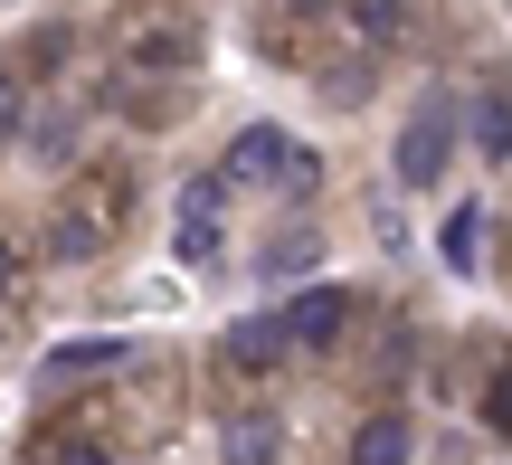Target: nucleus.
<instances>
[{
  "label": "nucleus",
  "instance_id": "nucleus-6",
  "mask_svg": "<svg viewBox=\"0 0 512 465\" xmlns=\"http://www.w3.org/2000/svg\"><path fill=\"white\" fill-rule=\"evenodd\" d=\"M285 314H275V323H228V342H219V361H228V371H266V361L275 352H285Z\"/></svg>",
  "mask_w": 512,
  "mask_h": 465
},
{
  "label": "nucleus",
  "instance_id": "nucleus-1",
  "mask_svg": "<svg viewBox=\"0 0 512 465\" xmlns=\"http://www.w3.org/2000/svg\"><path fill=\"white\" fill-rule=\"evenodd\" d=\"M228 190H313V152L285 143L275 124H247L228 143Z\"/></svg>",
  "mask_w": 512,
  "mask_h": 465
},
{
  "label": "nucleus",
  "instance_id": "nucleus-15",
  "mask_svg": "<svg viewBox=\"0 0 512 465\" xmlns=\"http://www.w3.org/2000/svg\"><path fill=\"white\" fill-rule=\"evenodd\" d=\"M10 276H19V257H10V247H0V285H10Z\"/></svg>",
  "mask_w": 512,
  "mask_h": 465
},
{
  "label": "nucleus",
  "instance_id": "nucleus-16",
  "mask_svg": "<svg viewBox=\"0 0 512 465\" xmlns=\"http://www.w3.org/2000/svg\"><path fill=\"white\" fill-rule=\"evenodd\" d=\"M67 465H105V456H67Z\"/></svg>",
  "mask_w": 512,
  "mask_h": 465
},
{
  "label": "nucleus",
  "instance_id": "nucleus-9",
  "mask_svg": "<svg viewBox=\"0 0 512 465\" xmlns=\"http://www.w3.org/2000/svg\"><path fill=\"white\" fill-rule=\"evenodd\" d=\"M351 465H408V418H370L351 437Z\"/></svg>",
  "mask_w": 512,
  "mask_h": 465
},
{
  "label": "nucleus",
  "instance_id": "nucleus-8",
  "mask_svg": "<svg viewBox=\"0 0 512 465\" xmlns=\"http://www.w3.org/2000/svg\"><path fill=\"white\" fill-rule=\"evenodd\" d=\"M475 152H484V162H512V95L503 86L475 95Z\"/></svg>",
  "mask_w": 512,
  "mask_h": 465
},
{
  "label": "nucleus",
  "instance_id": "nucleus-4",
  "mask_svg": "<svg viewBox=\"0 0 512 465\" xmlns=\"http://www.w3.org/2000/svg\"><path fill=\"white\" fill-rule=\"evenodd\" d=\"M275 447H285V418H275V409H247V418H228L219 465H275Z\"/></svg>",
  "mask_w": 512,
  "mask_h": 465
},
{
  "label": "nucleus",
  "instance_id": "nucleus-5",
  "mask_svg": "<svg viewBox=\"0 0 512 465\" xmlns=\"http://www.w3.org/2000/svg\"><path fill=\"white\" fill-rule=\"evenodd\" d=\"M285 333L323 352V342L342 333V285H313V295H294V304H285Z\"/></svg>",
  "mask_w": 512,
  "mask_h": 465
},
{
  "label": "nucleus",
  "instance_id": "nucleus-2",
  "mask_svg": "<svg viewBox=\"0 0 512 465\" xmlns=\"http://www.w3.org/2000/svg\"><path fill=\"white\" fill-rule=\"evenodd\" d=\"M446 152H456V95L437 86L418 114H408V133H399V181H408V190L446 181Z\"/></svg>",
  "mask_w": 512,
  "mask_h": 465
},
{
  "label": "nucleus",
  "instance_id": "nucleus-13",
  "mask_svg": "<svg viewBox=\"0 0 512 465\" xmlns=\"http://www.w3.org/2000/svg\"><path fill=\"white\" fill-rule=\"evenodd\" d=\"M19 133H29V95L0 76V143H19Z\"/></svg>",
  "mask_w": 512,
  "mask_h": 465
},
{
  "label": "nucleus",
  "instance_id": "nucleus-3",
  "mask_svg": "<svg viewBox=\"0 0 512 465\" xmlns=\"http://www.w3.org/2000/svg\"><path fill=\"white\" fill-rule=\"evenodd\" d=\"M219 209H228V171H200V181L181 190V257L190 266L219 257Z\"/></svg>",
  "mask_w": 512,
  "mask_h": 465
},
{
  "label": "nucleus",
  "instance_id": "nucleus-14",
  "mask_svg": "<svg viewBox=\"0 0 512 465\" xmlns=\"http://www.w3.org/2000/svg\"><path fill=\"white\" fill-rule=\"evenodd\" d=\"M484 418H494V428L512 437V371H494V390H484Z\"/></svg>",
  "mask_w": 512,
  "mask_h": 465
},
{
  "label": "nucleus",
  "instance_id": "nucleus-7",
  "mask_svg": "<svg viewBox=\"0 0 512 465\" xmlns=\"http://www.w3.org/2000/svg\"><path fill=\"white\" fill-rule=\"evenodd\" d=\"M437 257H446V266H456V276H465V266H475V257H484V209H475V200H456V219H446V228H437Z\"/></svg>",
  "mask_w": 512,
  "mask_h": 465
},
{
  "label": "nucleus",
  "instance_id": "nucleus-10",
  "mask_svg": "<svg viewBox=\"0 0 512 465\" xmlns=\"http://www.w3.org/2000/svg\"><path fill=\"white\" fill-rule=\"evenodd\" d=\"M342 19H351L361 38H389V29L408 19V0H342Z\"/></svg>",
  "mask_w": 512,
  "mask_h": 465
},
{
  "label": "nucleus",
  "instance_id": "nucleus-12",
  "mask_svg": "<svg viewBox=\"0 0 512 465\" xmlns=\"http://www.w3.org/2000/svg\"><path fill=\"white\" fill-rule=\"evenodd\" d=\"M29 152H38V162H67V152H76V114H38Z\"/></svg>",
  "mask_w": 512,
  "mask_h": 465
},
{
  "label": "nucleus",
  "instance_id": "nucleus-11",
  "mask_svg": "<svg viewBox=\"0 0 512 465\" xmlns=\"http://www.w3.org/2000/svg\"><path fill=\"white\" fill-rule=\"evenodd\" d=\"M323 257V238H313V228H285V238L266 247V276H294V266H313Z\"/></svg>",
  "mask_w": 512,
  "mask_h": 465
}]
</instances>
